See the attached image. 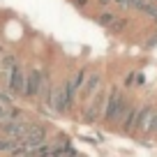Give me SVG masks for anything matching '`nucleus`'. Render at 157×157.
Wrapping results in <instances>:
<instances>
[{"label":"nucleus","mask_w":157,"mask_h":157,"mask_svg":"<svg viewBox=\"0 0 157 157\" xmlns=\"http://www.w3.org/2000/svg\"><path fill=\"white\" fill-rule=\"evenodd\" d=\"M97 5H102V7H104V10H106V7H109V5H113V0H97Z\"/></svg>","instance_id":"obj_17"},{"label":"nucleus","mask_w":157,"mask_h":157,"mask_svg":"<svg viewBox=\"0 0 157 157\" xmlns=\"http://www.w3.org/2000/svg\"><path fill=\"white\" fill-rule=\"evenodd\" d=\"M148 134H155V136H157V111H155V118H152V123H150V129H148Z\"/></svg>","instance_id":"obj_16"},{"label":"nucleus","mask_w":157,"mask_h":157,"mask_svg":"<svg viewBox=\"0 0 157 157\" xmlns=\"http://www.w3.org/2000/svg\"><path fill=\"white\" fill-rule=\"evenodd\" d=\"M127 23H129V21L125 19V16H118V19L113 21V25H111L109 30H113V33H123V30L127 28Z\"/></svg>","instance_id":"obj_15"},{"label":"nucleus","mask_w":157,"mask_h":157,"mask_svg":"<svg viewBox=\"0 0 157 157\" xmlns=\"http://www.w3.org/2000/svg\"><path fill=\"white\" fill-rule=\"evenodd\" d=\"M74 5H76V7H86V5H88V0H74Z\"/></svg>","instance_id":"obj_18"},{"label":"nucleus","mask_w":157,"mask_h":157,"mask_svg":"<svg viewBox=\"0 0 157 157\" xmlns=\"http://www.w3.org/2000/svg\"><path fill=\"white\" fill-rule=\"evenodd\" d=\"M139 113H141V106H132L129 104L127 106V111H125V116H123V120H120V129H123L125 134H132L134 129H136V123H139Z\"/></svg>","instance_id":"obj_9"},{"label":"nucleus","mask_w":157,"mask_h":157,"mask_svg":"<svg viewBox=\"0 0 157 157\" xmlns=\"http://www.w3.org/2000/svg\"><path fill=\"white\" fill-rule=\"evenodd\" d=\"M141 2V0H113V5H118L120 10L129 12V10H136V5Z\"/></svg>","instance_id":"obj_14"},{"label":"nucleus","mask_w":157,"mask_h":157,"mask_svg":"<svg viewBox=\"0 0 157 157\" xmlns=\"http://www.w3.org/2000/svg\"><path fill=\"white\" fill-rule=\"evenodd\" d=\"M116 19H118V14H116V12H111V10H102L97 16H95V21H97L102 28H111Z\"/></svg>","instance_id":"obj_12"},{"label":"nucleus","mask_w":157,"mask_h":157,"mask_svg":"<svg viewBox=\"0 0 157 157\" xmlns=\"http://www.w3.org/2000/svg\"><path fill=\"white\" fill-rule=\"evenodd\" d=\"M28 125H30V123L14 118V120H7V123L0 125V134H5V136H10V139L21 141V139L25 136V132H28Z\"/></svg>","instance_id":"obj_5"},{"label":"nucleus","mask_w":157,"mask_h":157,"mask_svg":"<svg viewBox=\"0 0 157 157\" xmlns=\"http://www.w3.org/2000/svg\"><path fill=\"white\" fill-rule=\"evenodd\" d=\"M39 83H42V69L30 67L28 69V86H25V97H37Z\"/></svg>","instance_id":"obj_10"},{"label":"nucleus","mask_w":157,"mask_h":157,"mask_svg":"<svg viewBox=\"0 0 157 157\" xmlns=\"http://www.w3.org/2000/svg\"><path fill=\"white\" fill-rule=\"evenodd\" d=\"M106 95H109V90H104V88H102L93 99H88V106H86V111H83V120H86V123H97L99 118L104 116Z\"/></svg>","instance_id":"obj_2"},{"label":"nucleus","mask_w":157,"mask_h":157,"mask_svg":"<svg viewBox=\"0 0 157 157\" xmlns=\"http://www.w3.org/2000/svg\"><path fill=\"white\" fill-rule=\"evenodd\" d=\"M86 76H88V69H78V72H74L72 76L65 81V90H67L72 102L76 99V95L81 93V88H83V83H86Z\"/></svg>","instance_id":"obj_6"},{"label":"nucleus","mask_w":157,"mask_h":157,"mask_svg":"<svg viewBox=\"0 0 157 157\" xmlns=\"http://www.w3.org/2000/svg\"><path fill=\"white\" fill-rule=\"evenodd\" d=\"M127 106H129V102H127V97H125V93L120 88H109V95H106V106H104V116H102V120L104 123H109V125H118L120 120H123V116H125V111H127Z\"/></svg>","instance_id":"obj_1"},{"label":"nucleus","mask_w":157,"mask_h":157,"mask_svg":"<svg viewBox=\"0 0 157 157\" xmlns=\"http://www.w3.org/2000/svg\"><path fill=\"white\" fill-rule=\"evenodd\" d=\"M16 67H19V58L14 53H2V58H0V86L7 93H10V83H12Z\"/></svg>","instance_id":"obj_4"},{"label":"nucleus","mask_w":157,"mask_h":157,"mask_svg":"<svg viewBox=\"0 0 157 157\" xmlns=\"http://www.w3.org/2000/svg\"><path fill=\"white\" fill-rule=\"evenodd\" d=\"M72 99H69L67 90H65V83L60 86H53L51 88V97H49V106L53 113H67L69 109H72Z\"/></svg>","instance_id":"obj_3"},{"label":"nucleus","mask_w":157,"mask_h":157,"mask_svg":"<svg viewBox=\"0 0 157 157\" xmlns=\"http://www.w3.org/2000/svg\"><path fill=\"white\" fill-rule=\"evenodd\" d=\"M21 148V141H16V139H10V136H5V134H0V152H14V150H19Z\"/></svg>","instance_id":"obj_13"},{"label":"nucleus","mask_w":157,"mask_h":157,"mask_svg":"<svg viewBox=\"0 0 157 157\" xmlns=\"http://www.w3.org/2000/svg\"><path fill=\"white\" fill-rule=\"evenodd\" d=\"M99 90H102V76H99L97 72H88L86 83H83V88H81V95H83L86 99H93Z\"/></svg>","instance_id":"obj_8"},{"label":"nucleus","mask_w":157,"mask_h":157,"mask_svg":"<svg viewBox=\"0 0 157 157\" xmlns=\"http://www.w3.org/2000/svg\"><path fill=\"white\" fill-rule=\"evenodd\" d=\"M155 111H157V109L148 106V104H143V106H141L139 123H136V129H139V132H148V129H150V123H152V118H155Z\"/></svg>","instance_id":"obj_11"},{"label":"nucleus","mask_w":157,"mask_h":157,"mask_svg":"<svg viewBox=\"0 0 157 157\" xmlns=\"http://www.w3.org/2000/svg\"><path fill=\"white\" fill-rule=\"evenodd\" d=\"M25 86H28V69H23L19 65L12 76V83H10V93L16 95V97H25Z\"/></svg>","instance_id":"obj_7"}]
</instances>
